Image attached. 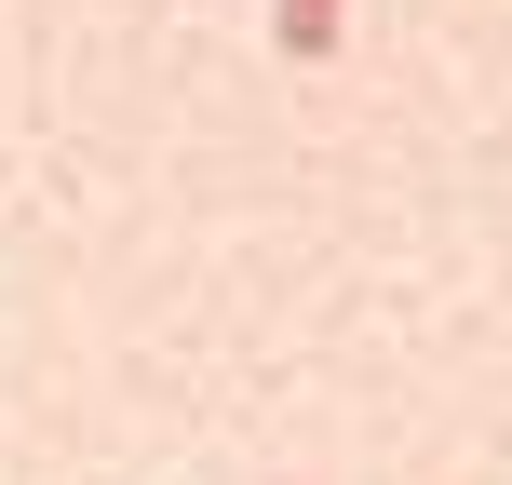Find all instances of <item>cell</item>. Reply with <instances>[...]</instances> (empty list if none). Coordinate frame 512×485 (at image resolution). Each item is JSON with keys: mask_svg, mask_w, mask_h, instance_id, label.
<instances>
[{"mask_svg": "<svg viewBox=\"0 0 512 485\" xmlns=\"http://www.w3.org/2000/svg\"><path fill=\"white\" fill-rule=\"evenodd\" d=\"M270 41L297 54V68H324L337 54V0H270Z\"/></svg>", "mask_w": 512, "mask_h": 485, "instance_id": "1", "label": "cell"}]
</instances>
